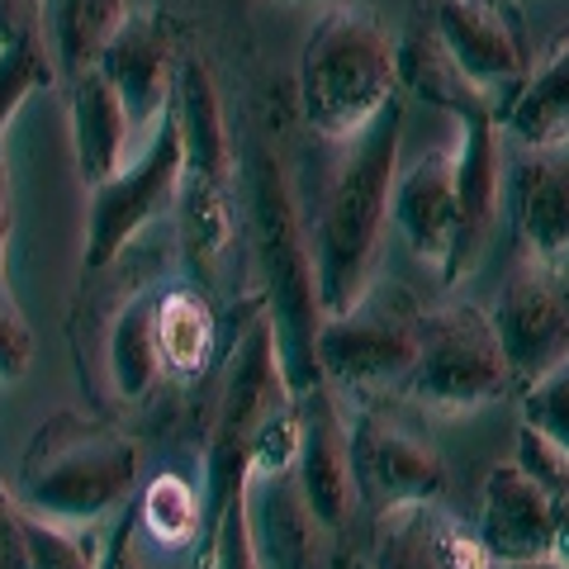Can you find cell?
Instances as JSON below:
<instances>
[{
  "instance_id": "ac0fdd59",
  "label": "cell",
  "mask_w": 569,
  "mask_h": 569,
  "mask_svg": "<svg viewBox=\"0 0 569 569\" xmlns=\"http://www.w3.org/2000/svg\"><path fill=\"white\" fill-rule=\"evenodd\" d=\"M370 569H498V560L447 503H403L376 518Z\"/></svg>"
},
{
  "instance_id": "836d02e7",
  "label": "cell",
  "mask_w": 569,
  "mask_h": 569,
  "mask_svg": "<svg viewBox=\"0 0 569 569\" xmlns=\"http://www.w3.org/2000/svg\"><path fill=\"white\" fill-rule=\"evenodd\" d=\"M498 569H569V565L550 556V560H522V565H498Z\"/></svg>"
},
{
  "instance_id": "7c38bea8",
  "label": "cell",
  "mask_w": 569,
  "mask_h": 569,
  "mask_svg": "<svg viewBox=\"0 0 569 569\" xmlns=\"http://www.w3.org/2000/svg\"><path fill=\"white\" fill-rule=\"evenodd\" d=\"M418 318L422 309L408 295H380L376 284L351 309L328 313L318 328V370L332 389L376 395L399 389L418 361Z\"/></svg>"
},
{
  "instance_id": "44dd1931",
  "label": "cell",
  "mask_w": 569,
  "mask_h": 569,
  "mask_svg": "<svg viewBox=\"0 0 569 569\" xmlns=\"http://www.w3.org/2000/svg\"><path fill=\"white\" fill-rule=\"evenodd\" d=\"M123 20H129V0H39V29L58 81L67 86L100 67Z\"/></svg>"
},
{
  "instance_id": "e0dca14e",
  "label": "cell",
  "mask_w": 569,
  "mask_h": 569,
  "mask_svg": "<svg viewBox=\"0 0 569 569\" xmlns=\"http://www.w3.org/2000/svg\"><path fill=\"white\" fill-rule=\"evenodd\" d=\"M389 219L422 266H432L441 280H451L456 238H460V190H456V148L422 152L395 181V209Z\"/></svg>"
},
{
  "instance_id": "9c48e42d",
  "label": "cell",
  "mask_w": 569,
  "mask_h": 569,
  "mask_svg": "<svg viewBox=\"0 0 569 569\" xmlns=\"http://www.w3.org/2000/svg\"><path fill=\"white\" fill-rule=\"evenodd\" d=\"M512 366L493 332V318L475 305H437L418 318V361L399 395L432 413H470L508 399Z\"/></svg>"
},
{
  "instance_id": "6da1fadb",
  "label": "cell",
  "mask_w": 569,
  "mask_h": 569,
  "mask_svg": "<svg viewBox=\"0 0 569 569\" xmlns=\"http://www.w3.org/2000/svg\"><path fill=\"white\" fill-rule=\"evenodd\" d=\"M299 441L284 466L257 475L261 546L280 569H370L361 550V493L351 475L347 413L332 385L295 395Z\"/></svg>"
},
{
  "instance_id": "cb8c5ba5",
  "label": "cell",
  "mask_w": 569,
  "mask_h": 569,
  "mask_svg": "<svg viewBox=\"0 0 569 569\" xmlns=\"http://www.w3.org/2000/svg\"><path fill=\"white\" fill-rule=\"evenodd\" d=\"M138 518H142V527H148V537L157 546L186 550L194 541H204V493L190 475L162 470L142 485Z\"/></svg>"
},
{
  "instance_id": "5b68a950",
  "label": "cell",
  "mask_w": 569,
  "mask_h": 569,
  "mask_svg": "<svg viewBox=\"0 0 569 569\" xmlns=\"http://www.w3.org/2000/svg\"><path fill=\"white\" fill-rule=\"evenodd\" d=\"M247 204H252V242L266 280V309H271L280 366L295 395L323 385L318 370V328H323V305H318V271H313V242L299 223L290 181L271 148L252 152L247 171Z\"/></svg>"
},
{
  "instance_id": "ffe728a7",
  "label": "cell",
  "mask_w": 569,
  "mask_h": 569,
  "mask_svg": "<svg viewBox=\"0 0 569 569\" xmlns=\"http://www.w3.org/2000/svg\"><path fill=\"white\" fill-rule=\"evenodd\" d=\"M67 96H71V152H77V171L86 190H96L129 162L138 129L100 67L67 81Z\"/></svg>"
},
{
  "instance_id": "d6a6232c",
  "label": "cell",
  "mask_w": 569,
  "mask_h": 569,
  "mask_svg": "<svg viewBox=\"0 0 569 569\" xmlns=\"http://www.w3.org/2000/svg\"><path fill=\"white\" fill-rule=\"evenodd\" d=\"M10 233H14V209H10V157H6V142H0V284H6Z\"/></svg>"
},
{
  "instance_id": "83f0119b",
  "label": "cell",
  "mask_w": 569,
  "mask_h": 569,
  "mask_svg": "<svg viewBox=\"0 0 569 569\" xmlns=\"http://www.w3.org/2000/svg\"><path fill=\"white\" fill-rule=\"evenodd\" d=\"M512 460H518L556 503H569V447H560L556 437H546L541 427L518 422V451H512Z\"/></svg>"
},
{
  "instance_id": "f1b7e54d",
  "label": "cell",
  "mask_w": 569,
  "mask_h": 569,
  "mask_svg": "<svg viewBox=\"0 0 569 569\" xmlns=\"http://www.w3.org/2000/svg\"><path fill=\"white\" fill-rule=\"evenodd\" d=\"M522 422L541 427L546 437L569 447V361L522 389Z\"/></svg>"
},
{
  "instance_id": "d6986e66",
  "label": "cell",
  "mask_w": 569,
  "mask_h": 569,
  "mask_svg": "<svg viewBox=\"0 0 569 569\" xmlns=\"http://www.w3.org/2000/svg\"><path fill=\"white\" fill-rule=\"evenodd\" d=\"M512 204L527 257L569 261V142L522 152L512 171Z\"/></svg>"
},
{
  "instance_id": "e575fe53",
  "label": "cell",
  "mask_w": 569,
  "mask_h": 569,
  "mask_svg": "<svg viewBox=\"0 0 569 569\" xmlns=\"http://www.w3.org/2000/svg\"><path fill=\"white\" fill-rule=\"evenodd\" d=\"M110 569H142V565H133V560H129V556H119V560H114V565H110Z\"/></svg>"
},
{
  "instance_id": "30bf717a",
  "label": "cell",
  "mask_w": 569,
  "mask_h": 569,
  "mask_svg": "<svg viewBox=\"0 0 569 569\" xmlns=\"http://www.w3.org/2000/svg\"><path fill=\"white\" fill-rule=\"evenodd\" d=\"M413 24L427 29L489 110L508 119L531 81V39L518 0H413Z\"/></svg>"
},
{
  "instance_id": "8fae6325",
  "label": "cell",
  "mask_w": 569,
  "mask_h": 569,
  "mask_svg": "<svg viewBox=\"0 0 569 569\" xmlns=\"http://www.w3.org/2000/svg\"><path fill=\"white\" fill-rule=\"evenodd\" d=\"M176 194H181V123H176V110H167V119L152 129L138 157H129L86 200L81 271L91 276L119 261L167 209H176Z\"/></svg>"
},
{
  "instance_id": "2e32d148",
  "label": "cell",
  "mask_w": 569,
  "mask_h": 569,
  "mask_svg": "<svg viewBox=\"0 0 569 569\" xmlns=\"http://www.w3.org/2000/svg\"><path fill=\"white\" fill-rule=\"evenodd\" d=\"M475 537L498 565L550 560L560 550V503L518 460H498L479 493Z\"/></svg>"
},
{
  "instance_id": "7402d4cb",
  "label": "cell",
  "mask_w": 569,
  "mask_h": 569,
  "mask_svg": "<svg viewBox=\"0 0 569 569\" xmlns=\"http://www.w3.org/2000/svg\"><path fill=\"white\" fill-rule=\"evenodd\" d=\"M157 347L171 380L204 376L213 361V305L194 280H167L157 299Z\"/></svg>"
},
{
  "instance_id": "9a60e30c",
  "label": "cell",
  "mask_w": 569,
  "mask_h": 569,
  "mask_svg": "<svg viewBox=\"0 0 569 569\" xmlns=\"http://www.w3.org/2000/svg\"><path fill=\"white\" fill-rule=\"evenodd\" d=\"M100 71L110 77V86L119 91L123 110H129L138 138L148 142L152 129L167 119L171 96H176V71H181V58H176V33L167 24V14L157 10H129V20L119 24V33L110 39L100 58Z\"/></svg>"
},
{
  "instance_id": "4dcf8cb0",
  "label": "cell",
  "mask_w": 569,
  "mask_h": 569,
  "mask_svg": "<svg viewBox=\"0 0 569 569\" xmlns=\"http://www.w3.org/2000/svg\"><path fill=\"white\" fill-rule=\"evenodd\" d=\"M0 569H29V546H24V512L20 498L0 479Z\"/></svg>"
},
{
  "instance_id": "277c9868",
  "label": "cell",
  "mask_w": 569,
  "mask_h": 569,
  "mask_svg": "<svg viewBox=\"0 0 569 569\" xmlns=\"http://www.w3.org/2000/svg\"><path fill=\"white\" fill-rule=\"evenodd\" d=\"M399 100V43L361 0H332L299 52V114L305 129L332 148L376 123Z\"/></svg>"
},
{
  "instance_id": "4316f807",
  "label": "cell",
  "mask_w": 569,
  "mask_h": 569,
  "mask_svg": "<svg viewBox=\"0 0 569 569\" xmlns=\"http://www.w3.org/2000/svg\"><path fill=\"white\" fill-rule=\"evenodd\" d=\"M24 512V546H29V569H96L91 550L81 546L77 527L67 522H48L39 512Z\"/></svg>"
},
{
  "instance_id": "d4e9b609",
  "label": "cell",
  "mask_w": 569,
  "mask_h": 569,
  "mask_svg": "<svg viewBox=\"0 0 569 569\" xmlns=\"http://www.w3.org/2000/svg\"><path fill=\"white\" fill-rule=\"evenodd\" d=\"M43 81H58L43 39H20V43L0 48V138H6L10 119L24 110V100L39 91Z\"/></svg>"
},
{
  "instance_id": "ba28073f",
  "label": "cell",
  "mask_w": 569,
  "mask_h": 569,
  "mask_svg": "<svg viewBox=\"0 0 569 569\" xmlns=\"http://www.w3.org/2000/svg\"><path fill=\"white\" fill-rule=\"evenodd\" d=\"M176 123H181V247L186 257L213 276L223 257L233 252L238 238V200H233V142H228L223 100L213 86L209 67L186 52L176 71V96H171Z\"/></svg>"
},
{
  "instance_id": "7a4b0ae2",
  "label": "cell",
  "mask_w": 569,
  "mask_h": 569,
  "mask_svg": "<svg viewBox=\"0 0 569 569\" xmlns=\"http://www.w3.org/2000/svg\"><path fill=\"white\" fill-rule=\"evenodd\" d=\"M399 138H403V96L389 100L370 129H361L347 142H332V167L323 194H318L313 233H309L323 318L351 309L376 284V261L399 181Z\"/></svg>"
},
{
  "instance_id": "d590c367",
  "label": "cell",
  "mask_w": 569,
  "mask_h": 569,
  "mask_svg": "<svg viewBox=\"0 0 569 569\" xmlns=\"http://www.w3.org/2000/svg\"><path fill=\"white\" fill-rule=\"evenodd\" d=\"M284 6H332V0H284Z\"/></svg>"
},
{
  "instance_id": "484cf974",
  "label": "cell",
  "mask_w": 569,
  "mask_h": 569,
  "mask_svg": "<svg viewBox=\"0 0 569 569\" xmlns=\"http://www.w3.org/2000/svg\"><path fill=\"white\" fill-rule=\"evenodd\" d=\"M204 569H261V550H257L252 508H247V489H238L233 498H228L223 512H219V522H213Z\"/></svg>"
},
{
  "instance_id": "1f68e13d",
  "label": "cell",
  "mask_w": 569,
  "mask_h": 569,
  "mask_svg": "<svg viewBox=\"0 0 569 569\" xmlns=\"http://www.w3.org/2000/svg\"><path fill=\"white\" fill-rule=\"evenodd\" d=\"M20 39H43L39 29V0H0V48Z\"/></svg>"
},
{
  "instance_id": "603a6c76",
  "label": "cell",
  "mask_w": 569,
  "mask_h": 569,
  "mask_svg": "<svg viewBox=\"0 0 569 569\" xmlns=\"http://www.w3.org/2000/svg\"><path fill=\"white\" fill-rule=\"evenodd\" d=\"M503 129L522 142V148H550V142H569V39L550 48L541 67H531L527 91L508 110Z\"/></svg>"
},
{
  "instance_id": "52a82bcc",
  "label": "cell",
  "mask_w": 569,
  "mask_h": 569,
  "mask_svg": "<svg viewBox=\"0 0 569 569\" xmlns=\"http://www.w3.org/2000/svg\"><path fill=\"white\" fill-rule=\"evenodd\" d=\"M290 403H295V389L280 366L271 309H266V299H257L242 313L233 351H228L219 403H213V422L204 441V475H209L204 479V546L213 537V522H219L223 503L238 489H247V460H252L257 437Z\"/></svg>"
},
{
  "instance_id": "4fadbf2b",
  "label": "cell",
  "mask_w": 569,
  "mask_h": 569,
  "mask_svg": "<svg viewBox=\"0 0 569 569\" xmlns=\"http://www.w3.org/2000/svg\"><path fill=\"white\" fill-rule=\"evenodd\" d=\"M347 441H351V475L356 493L370 518L403 503H447L451 493V470L432 441L403 427L385 408H361L347 418Z\"/></svg>"
},
{
  "instance_id": "5bb4252c",
  "label": "cell",
  "mask_w": 569,
  "mask_h": 569,
  "mask_svg": "<svg viewBox=\"0 0 569 569\" xmlns=\"http://www.w3.org/2000/svg\"><path fill=\"white\" fill-rule=\"evenodd\" d=\"M489 318L518 389L560 370L569 361V261L522 257L498 290Z\"/></svg>"
},
{
  "instance_id": "3957f363",
  "label": "cell",
  "mask_w": 569,
  "mask_h": 569,
  "mask_svg": "<svg viewBox=\"0 0 569 569\" xmlns=\"http://www.w3.org/2000/svg\"><path fill=\"white\" fill-rule=\"evenodd\" d=\"M167 252L142 247L123 252L104 271L86 276V290L71 313L77 366L91 395L119 408H138L167 380L157 347V299L167 284Z\"/></svg>"
},
{
  "instance_id": "f546056e",
  "label": "cell",
  "mask_w": 569,
  "mask_h": 569,
  "mask_svg": "<svg viewBox=\"0 0 569 569\" xmlns=\"http://www.w3.org/2000/svg\"><path fill=\"white\" fill-rule=\"evenodd\" d=\"M29 361H33V332L24 323L20 305L10 299V284H0V380L6 385L24 380Z\"/></svg>"
},
{
  "instance_id": "8992f818",
  "label": "cell",
  "mask_w": 569,
  "mask_h": 569,
  "mask_svg": "<svg viewBox=\"0 0 569 569\" xmlns=\"http://www.w3.org/2000/svg\"><path fill=\"white\" fill-rule=\"evenodd\" d=\"M138 489V447L86 413H52L20 456V508L48 522L86 527L123 508Z\"/></svg>"
}]
</instances>
